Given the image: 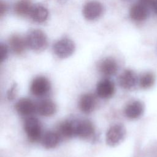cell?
Listing matches in <instances>:
<instances>
[{
    "label": "cell",
    "instance_id": "23",
    "mask_svg": "<svg viewBox=\"0 0 157 157\" xmlns=\"http://www.w3.org/2000/svg\"><path fill=\"white\" fill-rule=\"evenodd\" d=\"M6 10H7L6 4L4 2H3L2 1H1L0 3V13H1V16L3 15L4 13H5Z\"/></svg>",
    "mask_w": 157,
    "mask_h": 157
},
{
    "label": "cell",
    "instance_id": "20",
    "mask_svg": "<svg viewBox=\"0 0 157 157\" xmlns=\"http://www.w3.org/2000/svg\"><path fill=\"white\" fill-rule=\"evenodd\" d=\"M155 81V75L151 72H145L143 74L139 79L140 86L143 89H148L151 87Z\"/></svg>",
    "mask_w": 157,
    "mask_h": 157
},
{
    "label": "cell",
    "instance_id": "10",
    "mask_svg": "<svg viewBox=\"0 0 157 157\" xmlns=\"http://www.w3.org/2000/svg\"><path fill=\"white\" fill-rule=\"evenodd\" d=\"M17 112L22 116L29 117L36 112V103L28 98H21L15 104Z\"/></svg>",
    "mask_w": 157,
    "mask_h": 157
},
{
    "label": "cell",
    "instance_id": "11",
    "mask_svg": "<svg viewBox=\"0 0 157 157\" xmlns=\"http://www.w3.org/2000/svg\"><path fill=\"white\" fill-rule=\"evenodd\" d=\"M117 61L112 58H105L99 64V72L105 76L110 77L114 75L118 71Z\"/></svg>",
    "mask_w": 157,
    "mask_h": 157
},
{
    "label": "cell",
    "instance_id": "22",
    "mask_svg": "<svg viewBox=\"0 0 157 157\" xmlns=\"http://www.w3.org/2000/svg\"><path fill=\"white\" fill-rule=\"evenodd\" d=\"M17 93V85L15 83H13L12 86L10 88L9 91H7V96L9 100H12L15 97Z\"/></svg>",
    "mask_w": 157,
    "mask_h": 157
},
{
    "label": "cell",
    "instance_id": "3",
    "mask_svg": "<svg viewBox=\"0 0 157 157\" xmlns=\"http://www.w3.org/2000/svg\"><path fill=\"white\" fill-rule=\"evenodd\" d=\"M74 137L88 139L94 134V127L88 120H72Z\"/></svg>",
    "mask_w": 157,
    "mask_h": 157
},
{
    "label": "cell",
    "instance_id": "5",
    "mask_svg": "<svg viewBox=\"0 0 157 157\" xmlns=\"http://www.w3.org/2000/svg\"><path fill=\"white\" fill-rule=\"evenodd\" d=\"M126 129L123 124H116L112 126L107 131L105 136L107 145L113 147L118 145L125 137Z\"/></svg>",
    "mask_w": 157,
    "mask_h": 157
},
{
    "label": "cell",
    "instance_id": "19",
    "mask_svg": "<svg viewBox=\"0 0 157 157\" xmlns=\"http://www.w3.org/2000/svg\"><path fill=\"white\" fill-rule=\"evenodd\" d=\"M33 6L30 0H19L14 6L15 12L20 16L30 15Z\"/></svg>",
    "mask_w": 157,
    "mask_h": 157
},
{
    "label": "cell",
    "instance_id": "26",
    "mask_svg": "<svg viewBox=\"0 0 157 157\" xmlns=\"http://www.w3.org/2000/svg\"><path fill=\"white\" fill-rule=\"evenodd\" d=\"M123 1H129V0H123Z\"/></svg>",
    "mask_w": 157,
    "mask_h": 157
},
{
    "label": "cell",
    "instance_id": "14",
    "mask_svg": "<svg viewBox=\"0 0 157 157\" xmlns=\"http://www.w3.org/2000/svg\"><path fill=\"white\" fill-rule=\"evenodd\" d=\"M36 112L44 117H49L53 115L56 110L55 104L50 99H43L36 103Z\"/></svg>",
    "mask_w": 157,
    "mask_h": 157
},
{
    "label": "cell",
    "instance_id": "9",
    "mask_svg": "<svg viewBox=\"0 0 157 157\" xmlns=\"http://www.w3.org/2000/svg\"><path fill=\"white\" fill-rule=\"evenodd\" d=\"M115 93V85L109 78H104L99 81L96 86V94L102 99L111 98Z\"/></svg>",
    "mask_w": 157,
    "mask_h": 157
},
{
    "label": "cell",
    "instance_id": "6",
    "mask_svg": "<svg viewBox=\"0 0 157 157\" xmlns=\"http://www.w3.org/2000/svg\"><path fill=\"white\" fill-rule=\"evenodd\" d=\"M55 54L60 58H66L74 52V43L69 39L63 38L58 40L53 47Z\"/></svg>",
    "mask_w": 157,
    "mask_h": 157
},
{
    "label": "cell",
    "instance_id": "25",
    "mask_svg": "<svg viewBox=\"0 0 157 157\" xmlns=\"http://www.w3.org/2000/svg\"><path fill=\"white\" fill-rule=\"evenodd\" d=\"M64 1H66V0H59V1H63V2Z\"/></svg>",
    "mask_w": 157,
    "mask_h": 157
},
{
    "label": "cell",
    "instance_id": "17",
    "mask_svg": "<svg viewBox=\"0 0 157 157\" xmlns=\"http://www.w3.org/2000/svg\"><path fill=\"white\" fill-rule=\"evenodd\" d=\"M9 44L12 50L16 54L22 53L27 46L26 38H23L20 35L14 34L9 39Z\"/></svg>",
    "mask_w": 157,
    "mask_h": 157
},
{
    "label": "cell",
    "instance_id": "13",
    "mask_svg": "<svg viewBox=\"0 0 157 157\" xmlns=\"http://www.w3.org/2000/svg\"><path fill=\"white\" fill-rule=\"evenodd\" d=\"M144 106L142 102L134 101L128 104L124 110L125 116L129 119H137L143 113Z\"/></svg>",
    "mask_w": 157,
    "mask_h": 157
},
{
    "label": "cell",
    "instance_id": "16",
    "mask_svg": "<svg viewBox=\"0 0 157 157\" xmlns=\"http://www.w3.org/2000/svg\"><path fill=\"white\" fill-rule=\"evenodd\" d=\"M60 135L58 132L47 131L41 138L42 145L47 149H51L56 147L59 142Z\"/></svg>",
    "mask_w": 157,
    "mask_h": 157
},
{
    "label": "cell",
    "instance_id": "4",
    "mask_svg": "<svg viewBox=\"0 0 157 157\" xmlns=\"http://www.w3.org/2000/svg\"><path fill=\"white\" fill-rule=\"evenodd\" d=\"M50 87V83L47 78L44 76H38L32 81L30 85V91L33 96L41 98L49 92Z\"/></svg>",
    "mask_w": 157,
    "mask_h": 157
},
{
    "label": "cell",
    "instance_id": "1",
    "mask_svg": "<svg viewBox=\"0 0 157 157\" xmlns=\"http://www.w3.org/2000/svg\"><path fill=\"white\" fill-rule=\"evenodd\" d=\"M27 46L35 51L45 49L47 45V37L40 29L31 30L26 37Z\"/></svg>",
    "mask_w": 157,
    "mask_h": 157
},
{
    "label": "cell",
    "instance_id": "7",
    "mask_svg": "<svg viewBox=\"0 0 157 157\" xmlns=\"http://www.w3.org/2000/svg\"><path fill=\"white\" fill-rule=\"evenodd\" d=\"M102 5L96 1L88 2L83 8V15L88 20H94L98 18L102 15Z\"/></svg>",
    "mask_w": 157,
    "mask_h": 157
},
{
    "label": "cell",
    "instance_id": "21",
    "mask_svg": "<svg viewBox=\"0 0 157 157\" xmlns=\"http://www.w3.org/2000/svg\"><path fill=\"white\" fill-rule=\"evenodd\" d=\"M8 53V49L7 46L4 44L0 45V60L1 62H3L7 58Z\"/></svg>",
    "mask_w": 157,
    "mask_h": 157
},
{
    "label": "cell",
    "instance_id": "2",
    "mask_svg": "<svg viewBox=\"0 0 157 157\" xmlns=\"http://www.w3.org/2000/svg\"><path fill=\"white\" fill-rule=\"evenodd\" d=\"M24 129L29 140L36 142L41 140L42 126L40 121L36 117H28L24 123Z\"/></svg>",
    "mask_w": 157,
    "mask_h": 157
},
{
    "label": "cell",
    "instance_id": "24",
    "mask_svg": "<svg viewBox=\"0 0 157 157\" xmlns=\"http://www.w3.org/2000/svg\"><path fill=\"white\" fill-rule=\"evenodd\" d=\"M150 7L153 12L156 14H157V0H153L152 2L150 4Z\"/></svg>",
    "mask_w": 157,
    "mask_h": 157
},
{
    "label": "cell",
    "instance_id": "18",
    "mask_svg": "<svg viewBox=\"0 0 157 157\" xmlns=\"http://www.w3.org/2000/svg\"><path fill=\"white\" fill-rule=\"evenodd\" d=\"M30 17L36 22H44L48 17V12L47 8L42 5L33 6L30 13Z\"/></svg>",
    "mask_w": 157,
    "mask_h": 157
},
{
    "label": "cell",
    "instance_id": "8",
    "mask_svg": "<svg viewBox=\"0 0 157 157\" xmlns=\"http://www.w3.org/2000/svg\"><path fill=\"white\" fill-rule=\"evenodd\" d=\"M139 82L136 74L132 70H125L118 78V83L121 87L125 90L134 88Z\"/></svg>",
    "mask_w": 157,
    "mask_h": 157
},
{
    "label": "cell",
    "instance_id": "15",
    "mask_svg": "<svg viewBox=\"0 0 157 157\" xmlns=\"http://www.w3.org/2000/svg\"><path fill=\"white\" fill-rule=\"evenodd\" d=\"M129 15L134 21H142L145 20L148 15V7L140 2L134 4L130 9Z\"/></svg>",
    "mask_w": 157,
    "mask_h": 157
},
{
    "label": "cell",
    "instance_id": "12",
    "mask_svg": "<svg viewBox=\"0 0 157 157\" xmlns=\"http://www.w3.org/2000/svg\"><path fill=\"white\" fill-rule=\"evenodd\" d=\"M96 104V101L94 95L91 93H86L80 97L78 102V107L83 113L88 114L93 111Z\"/></svg>",
    "mask_w": 157,
    "mask_h": 157
}]
</instances>
